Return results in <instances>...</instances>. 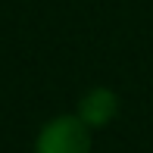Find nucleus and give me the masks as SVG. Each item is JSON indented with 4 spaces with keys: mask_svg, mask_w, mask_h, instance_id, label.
Returning <instances> with one entry per match:
<instances>
[{
    "mask_svg": "<svg viewBox=\"0 0 153 153\" xmlns=\"http://www.w3.org/2000/svg\"><path fill=\"white\" fill-rule=\"evenodd\" d=\"M119 109H122L119 94H116L113 88H106V85H97V88H88V91L81 94L78 106H75V116L91 131H103V128H109V125L116 122Z\"/></svg>",
    "mask_w": 153,
    "mask_h": 153,
    "instance_id": "nucleus-2",
    "label": "nucleus"
},
{
    "mask_svg": "<svg viewBox=\"0 0 153 153\" xmlns=\"http://www.w3.org/2000/svg\"><path fill=\"white\" fill-rule=\"evenodd\" d=\"M91 150H94V131L75 113L47 119L34 137V153H91Z\"/></svg>",
    "mask_w": 153,
    "mask_h": 153,
    "instance_id": "nucleus-1",
    "label": "nucleus"
}]
</instances>
